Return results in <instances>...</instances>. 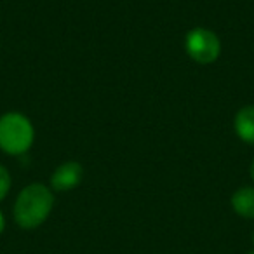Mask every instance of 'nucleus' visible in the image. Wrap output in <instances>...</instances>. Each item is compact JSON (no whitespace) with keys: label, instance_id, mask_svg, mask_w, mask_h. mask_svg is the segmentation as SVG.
Instances as JSON below:
<instances>
[{"label":"nucleus","instance_id":"nucleus-1","mask_svg":"<svg viewBox=\"0 0 254 254\" xmlns=\"http://www.w3.org/2000/svg\"><path fill=\"white\" fill-rule=\"evenodd\" d=\"M54 207V195L42 183L28 185L21 190L14 204V219L21 228H39Z\"/></svg>","mask_w":254,"mask_h":254},{"label":"nucleus","instance_id":"nucleus-2","mask_svg":"<svg viewBox=\"0 0 254 254\" xmlns=\"http://www.w3.org/2000/svg\"><path fill=\"white\" fill-rule=\"evenodd\" d=\"M35 131L23 113L9 112L0 117V150L7 155H21L33 145Z\"/></svg>","mask_w":254,"mask_h":254},{"label":"nucleus","instance_id":"nucleus-3","mask_svg":"<svg viewBox=\"0 0 254 254\" xmlns=\"http://www.w3.org/2000/svg\"><path fill=\"white\" fill-rule=\"evenodd\" d=\"M185 49L193 61L200 64H209L214 63L219 58L221 42L214 32L197 26L188 32L187 39H185Z\"/></svg>","mask_w":254,"mask_h":254},{"label":"nucleus","instance_id":"nucleus-4","mask_svg":"<svg viewBox=\"0 0 254 254\" xmlns=\"http://www.w3.org/2000/svg\"><path fill=\"white\" fill-rule=\"evenodd\" d=\"M82 178H84V167L75 160H70L56 167V171L51 176V185L56 191H68L77 188Z\"/></svg>","mask_w":254,"mask_h":254},{"label":"nucleus","instance_id":"nucleus-5","mask_svg":"<svg viewBox=\"0 0 254 254\" xmlns=\"http://www.w3.org/2000/svg\"><path fill=\"white\" fill-rule=\"evenodd\" d=\"M235 132L244 143L254 145V105L244 106L237 112L233 120Z\"/></svg>","mask_w":254,"mask_h":254},{"label":"nucleus","instance_id":"nucleus-6","mask_svg":"<svg viewBox=\"0 0 254 254\" xmlns=\"http://www.w3.org/2000/svg\"><path fill=\"white\" fill-rule=\"evenodd\" d=\"M232 207L242 218L254 219V188H239L232 197Z\"/></svg>","mask_w":254,"mask_h":254},{"label":"nucleus","instance_id":"nucleus-7","mask_svg":"<svg viewBox=\"0 0 254 254\" xmlns=\"http://www.w3.org/2000/svg\"><path fill=\"white\" fill-rule=\"evenodd\" d=\"M11 190V174L4 166H0V200H4Z\"/></svg>","mask_w":254,"mask_h":254},{"label":"nucleus","instance_id":"nucleus-8","mask_svg":"<svg viewBox=\"0 0 254 254\" xmlns=\"http://www.w3.org/2000/svg\"><path fill=\"white\" fill-rule=\"evenodd\" d=\"M4 228H5V218L2 214V211H0V233L4 232Z\"/></svg>","mask_w":254,"mask_h":254},{"label":"nucleus","instance_id":"nucleus-9","mask_svg":"<svg viewBox=\"0 0 254 254\" xmlns=\"http://www.w3.org/2000/svg\"><path fill=\"white\" fill-rule=\"evenodd\" d=\"M251 178H253V181H254V159H253V162H251Z\"/></svg>","mask_w":254,"mask_h":254},{"label":"nucleus","instance_id":"nucleus-10","mask_svg":"<svg viewBox=\"0 0 254 254\" xmlns=\"http://www.w3.org/2000/svg\"><path fill=\"white\" fill-rule=\"evenodd\" d=\"M249 254H254V251H251V253H249Z\"/></svg>","mask_w":254,"mask_h":254},{"label":"nucleus","instance_id":"nucleus-11","mask_svg":"<svg viewBox=\"0 0 254 254\" xmlns=\"http://www.w3.org/2000/svg\"><path fill=\"white\" fill-rule=\"evenodd\" d=\"M253 242H254V233H253Z\"/></svg>","mask_w":254,"mask_h":254}]
</instances>
